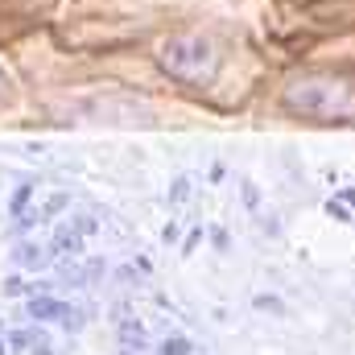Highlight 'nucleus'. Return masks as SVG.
Segmentation results:
<instances>
[{
  "label": "nucleus",
  "mask_w": 355,
  "mask_h": 355,
  "mask_svg": "<svg viewBox=\"0 0 355 355\" xmlns=\"http://www.w3.org/2000/svg\"><path fill=\"white\" fill-rule=\"evenodd\" d=\"M62 314H67L62 302H54L50 293H33V302H29V318H58V322H62Z\"/></svg>",
  "instance_id": "2"
},
{
  "label": "nucleus",
  "mask_w": 355,
  "mask_h": 355,
  "mask_svg": "<svg viewBox=\"0 0 355 355\" xmlns=\"http://www.w3.org/2000/svg\"><path fill=\"white\" fill-rule=\"evenodd\" d=\"M162 355H194V343H190L186 335H166V343H162Z\"/></svg>",
  "instance_id": "3"
},
{
  "label": "nucleus",
  "mask_w": 355,
  "mask_h": 355,
  "mask_svg": "<svg viewBox=\"0 0 355 355\" xmlns=\"http://www.w3.org/2000/svg\"><path fill=\"white\" fill-rule=\"evenodd\" d=\"M33 339H37V331H12V335H8V347H12V352H29Z\"/></svg>",
  "instance_id": "5"
},
{
  "label": "nucleus",
  "mask_w": 355,
  "mask_h": 355,
  "mask_svg": "<svg viewBox=\"0 0 355 355\" xmlns=\"http://www.w3.org/2000/svg\"><path fill=\"white\" fill-rule=\"evenodd\" d=\"M289 103L310 116H347L355 112V99L339 83H302V91H289Z\"/></svg>",
  "instance_id": "1"
},
{
  "label": "nucleus",
  "mask_w": 355,
  "mask_h": 355,
  "mask_svg": "<svg viewBox=\"0 0 355 355\" xmlns=\"http://www.w3.org/2000/svg\"><path fill=\"white\" fill-rule=\"evenodd\" d=\"M54 248H58V252H79V236H75L71 227H62L58 240H54Z\"/></svg>",
  "instance_id": "6"
},
{
  "label": "nucleus",
  "mask_w": 355,
  "mask_h": 355,
  "mask_svg": "<svg viewBox=\"0 0 355 355\" xmlns=\"http://www.w3.org/2000/svg\"><path fill=\"white\" fill-rule=\"evenodd\" d=\"M0 355H8V352H4V343H0Z\"/></svg>",
  "instance_id": "10"
},
{
  "label": "nucleus",
  "mask_w": 355,
  "mask_h": 355,
  "mask_svg": "<svg viewBox=\"0 0 355 355\" xmlns=\"http://www.w3.org/2000/svg\"><path fill=\"white\" fill-rule=\"evenodd\" d=\"M120 339H124V343L145 347V327H141V322H124V327H120Z\"/></svg>",
  "instance_id": "4"
},
{
  "label": "nucleus",
  "mask_w": 355,
  "mask_h": 355,
  "mask_svg": "<svg viewBox=\"0 0 355 355\" xmlns=\"http://www.w3.org/2000/svg\"><path fill=\"white\" fill-rule=\"evenodd\" d=\"M29 355H54V347H50V339L37 331V339H33V347H29Z\"/></svg>",
  "instance_id": "8"
},
{
  "label": "nucleus",
  "mask_w": 355,
  "mask_h": 355,
  "mask_svg": "<svg viewBox=\"0 0 355 355\" xmlns=\"http://www.w3.org/2000/svg\"><path fill=\"white\" fill-rule=\"evenodd\" d=\"M4 293H25V285H21L17 277H8V281H4Z\"/></svg>",
  "instance_id": "9"
},
{
  "label": "nucleus",
  "mask_w": 355,
  "mask_h": 355,
  "mask_svg": "<svg viewBox=\"0 0 355 355\" xmlns=\"http://www.w3.org/2000/svg\"><path fill=\"white\" fill-rule=\"evenodd\" d=\"M42 261H46V257H42V252H37L33 244H25V248L17 252V265H25V268H37V265H42Z\"/></svg>",
  "instance_id": "7"
}]
</instances>
